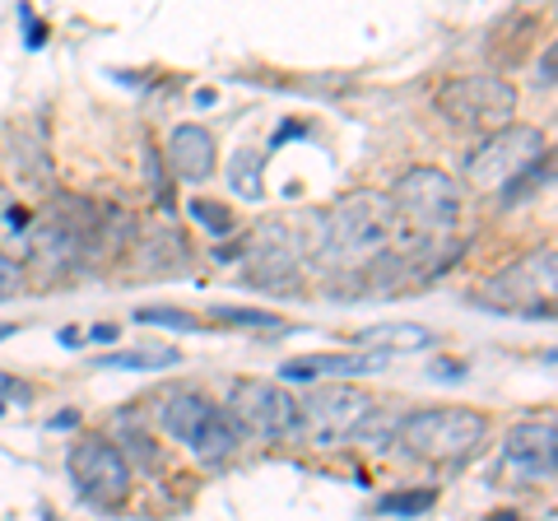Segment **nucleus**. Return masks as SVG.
Segmentation results:
<instances>
[{
    "instance_id": "10",
    "label": "nucleus",
    "mask_w": 558,
    "mask_h": 521,
    "mask_svg": "<svg viewBox=\"0 0 558 521\" xmlns=\"http://www.w3.org/2000/svg\"><path fill=\"white\" fill-rule=\"evenodd\" d=\"M242 280L256 289H299L303 266H299V247H293L289 229L279 223H260L247 242V266H242Z\"/></svg>"
},
{
    "instance_id": "23",
    "label": "nucleus",
    "mask_w": 558,
    "mask_h": 521,
    "mask_svg": "<svg viewBox=\"0 0 558 521\" xmlns=\"http://www.w3.org/2000/svg\"><path fill=\"white\" fill-rule=\"evenodd\" d=\"M135 322H145V326H178V331H196V317L191 312H182V307H140L135 312Z\"/></svg>"
},
{
    "instance_id": "19",
    "label": "nucleus",
    "mask_w": 558,
    "mask_h": 521,
    "mask_svg": "<svg viewBox=\"0 0 558 521\" xmlns=\"http://www.w3.org/2000/svg\"><path fill=\"white\" fill-rule=\"evenodd\" d=\"M191 219H196L209 238H233V233H238V215H233L223 201L196 196V201H191Z\"/></svg>"
},
{
    "instance_id": "25",
    "label": "nucleus",
    "mask_w": 558,
    "mask_h": 521,
    "mask_svg": "<svg viewBox=\"0 0 558 521\" xmlns=\"http://www.w3.org/2000/svg\"><path fill=\"white\" fill-rule=\"evenodd\" d=\"M0 396H20V401H24V396H28V387H24V381H14V377H5V373H0Z\"/></svg>"
},
{
    "instance_id": "28",
    "label": "nucleus",
    "mask_w": 558,
    "mask_h": 521,
    "mask_svg": "<svg viewBox=\"0 0 558 521\" xmlns=\"http://www.w3.org/2000/svg\"><path fill=\"white\" fill-rule=\"evenodd\" d=\"M539 80L554 84V47H545V61H539Z\"/></svg>"
},
{
    "instance_id": "16",
    "label": "nucleus",
    "mask_w": 558,
    "mask_h": 521,
    "mask_svg": "<svg viewBox=\"0 0 558 521\" xmlns=\"http://www.w3.org/2000/svg\"><path fill=\"white\" fill-rule=\"evenodd\" d=\"M242 443V428L233 424V414L229 410H215L209 420L196 428V438H191V451L205 461V465H223L238 451Z\"/></svg>"
},
{
    "instance_id": "7",
    "label": "nucleus",
    "mask_w": 558,
    "mask_h": 521,
    "mask_svg": "<svg viewBox=\"0 0 558 521\" xmlns=\"http://www.w3.org/2000/svg\"><path fill=\"white\" fill-rule=\"evenodd\" d=\"M554 252H531L498 270L494 280L480 289V303L494 312H512V317H549L554 312Z\"/></svg>"
},
{
    "instance_id": "3",
    "label": "nucleus",
    "mask_w": 558,
    "mask_h": 521,
    "mask_svg": "<svg viewBox=\"0 0 558 521\" xmlns=\"http://www.w3.org/2000/svg\"><path fill=\"white\" fill-rule=\"evenodd\" d=\"M549 159V141L539 126L508 121V126L488 131V141L465 159V182L475 191H508L512 182L531 178L535 163Z\"/></svg>"
},
{
    "instance_id": "14",
    "label": "nucleus",
    "mask_w": 558,
    "mask_h": 521,
    "mask_svg": "<svg viewBox=\"0 0 558 521\" xmlns=\"http://www.w3.org/2000/svg\"><path fill=\"white\" fill-rule=\"evenodd\" d=\"M381 363V354H303V359H289L279 377L289 381H317V377H359V373H373Z\"/></svg>"
},
{
    "instance_id": "1",
    "label": "nucleus",
    "mask_w": 558,
    "mask_h": 521,
    "mask_svg": "<svg viewBox=\"0 0 558 521\" xmlns=\"http://www.w3.org/2000/svg\"><path fill=\"white\" fill-rule=\"evenodd\" d=\"M400 233L396 205L387 191H349V196L326 215V256L336 266H373L391 252Z\"/></svg>"
},
{
    "instance_id": "26",
    "label": "nucleus",
    "mask_w": 558,
    "mask_h": 521,
    "mask_svg": "<svg viewBox=\"0 0 558 521\" xmlns=\"http://www.w3.org/2000/svg\"><path fill=\"white\" fill-rule=\"evenodd\" d=\"M433 373H438V377H447V381H461V377H465V368H461V363H438V368H433Z\"/></svg>"
},
{
    "instance_id": "12",
    "label": "nucleus",
    "mask_w": 558,
    "mask_h": 521,
    "mask_svg": "<svg viewBox=\"0 0 558 521\" xmlns=\"http://www.w3.org/2000/svg\"><path fill=\"white\" fill-rule=\"evenodd\" d=\"M215 163H219V149H215V135L196 121H186L168 135V168L178 172L182 182H209L215 178Z\"/></svg>"
},
{
    "instance_id": "6",
    "label": "nucleus",
    "mask_w": 558,
    "mask_h": 521,
    "mask_svg": "<svg viewBox=\"0 0 558 521\" xmlns=\"http://www.w3.org/2000/svg\"><path fill=\"white\" fill-rule=\"evenodd\" d=\"M377 414L373 396L359 387H317L299 401V414H293V433H303V443L312 447H340L354 433L368 428V420Z\"/></svg>"
},
{
    "instance_id": "4",
    "label": "nucleus",
    "mask_w": 558,
    "mask_h": 521,
    "mask_svg": "<svg viewBox=\"0 0 558 521\" xmlns=\"http://www.w3.org/2000/svg\"><path fill=\"white\" fill-rule=\"evenodd\" d=\"M391 205H396L400 229L414 238H428V242L457 233V223H461V186L442 168H410L396 182Z\"/></svg>"
},
{
    "instance_id": "20",
    "label": "nucleus",
    "mask_w": 558,
    "mask_h": 521,
    "mask_svg": "<svg viewBox=\"0 0 558 521\" xmlns=\"http://www.w3.org/2000/svg\"><path fill=\"white\" fill-rule=\"evenodd\" d=\"M233 191L238 196H247V201H260V154H252V149H242L238 159H233Z\"/></svg>"
},
{
    "instance_id": "27",
    "label": "nucleus",
    "mask_w": 558,
    "mask_h": 521,
    "mask_svg": "<svg viewBox=\"0 0 558 521\" xmlns=\"http://www.w3.org/2000/svg\"><path fill=\"white\" fill-rule=\"evenodd\" d=\"M84 340H102V344H112V340H117V326H94V331L84 336Z\"/></svg>"
},
{
    "instance_id": "18",
    "label": "nucleus",
    "mask_w": 558,
    "mask_h": 521,
    "mask_svg": "<svg viewBox=\"0 0 558 521\" xmlns=\"http://www.w3.org/2000/svg\"><path fill=\"white\" fill-rule=\"evenodd\" d=\"M172 363H178V350H121V354L94 359V368H131V373H145V368H172Z\"/></svg>"
},
{
    "instance_id": "9",
    "label": "nucleus",
    "mask_w": 558,
    "mask_h": 521,
    "mask_svg": "<svg viewBox=\"0 0 558 521\" xmlns=\"http://www.w3.org/2000/svg\"><path fill=\"white\" fill-rule=\"evenodd\" d=\"M229 414L233 424L242 433H252V438H284V433H293V414H299V401L275 387V381H260V377H247L233 387V401H229Z\"/></svg>"
},
{
    "instance_id": "13",
    "label": "nucleus",
    "mask_w": 558,
    "mask_h": 521,
    "mask_svg": "<svg viewBox=\"0 0 558 521\" xmlns=\"http://www.w3.org/2000/svg\"><path fill=\"white\" fill-rule=\"evenodd\" d=\"M28 256L38 270H65L75 266L80 256V229L70 219H43V223H28Z\"/></svg>"
},
{
    "instance_id": "11",
    "label": "nucleus",
    "mask_w": 558,
    "mask_h": 521,
    "mask_svg": "<svg viewBox=\"0 0 558 521\" xmlns=\"http://www.w3.org/2000/svg\"><path fill=\"white\" fill-rule=\"evenodd\" d=\"M502 465L517 484H545L558 471V428L554 420L517 424L502 443Z\"/></svg>"
},
{
    "instance_id": "5",
    "label": "nucleus",
    "mask_w": 558,
    "mask_h": 521,
    "mask_svg": "<svg viewBox=\"0 0 558 521\" xmlns=\"http://www.w3.org/2000/svg\"><path fill=\"white\" fill-rule=\"evenodd\" d=\"M433 102L461 131H498L517 117V84L508 75H457Z\"/></svg>"
},
{
    "instance_id": "2",
    "label": "nucleus",
    "mask_w": 558,
    "mask_h": 521,
    "mask_svg": "<svg viewBox=\"0 0 558 521\" xmlns=\"http://www.w3.org/2000/svg\"><path fill=\"white\" fill-rule=\"evenodd\" d=\"M484 438H488V420L465 405L414 410L396 428V443L405 447L414 461H428V465H461L484 447Z\"/></svg>"
},
{
    "instance_id": "24",
    "label": "nucleus",
    "mask_w": 558,
    "mask_h": 521,
    "mask_svg": "<svg viewBox=\"0 0 558 521\" xmlns=\"http://www.w3.org/2000/svg\"><path fill=\"white\" fill-rule=\"evenodd\" d=\"M20 289H24V270L14 266V260H10L5 252H0V303L14 299V293H20Z\"/></svg>"
},
{
    "instance_id": "17",
    "label": "nucleus",
    "mask_w": 558,
    "mask_h": 521,
    "mask_svg": "<svg viewBox=\"0 0 558 521\" xmlns=\"http://www.w3.org/2000/svg\"><path fill=\"white\" fill-rule=\"evenodd\" d=\"M163 428H168V438H178V443H191L196 438V428L215 414V405L205 401L201 391H168L163 396Z\"/></svg>"
},
{
    "instance_id": "8",
    "label": "nucleus",
    "mask_w": 558,
    "mask_h": 521,
    "mask_svg": "<svg viewBox=\"0 0 558 521\" xmlns=\"http://www.w3.org/2000/svg\"><path fill=\"white\" fill-rule=\"evenodd\" d=\"M65 471H70V480H75L80 498L94 502V508H102V512H112L131 498V465L112 443H102V438H84V443L70 447Z\"/></svg>"
},
{
    "instance_id": "15",
    "label": "nucleus",
    "mask_w": 558,
    "mask_h": 521,
    "mask_svg": "<svg viewBox=\"0 0 558 521\" xmlns=\"http://www.w3.org/2000/svg\"><path fill=\"white\" fill-rule=\"evenodd\" d=\"M438 336L418 322H391V326H373V331L359 336V350L363 354H418V350H433Z\"/></svg>"
},
{
    "instance_id": "22",
    "label": "nucleus",
    "mask_w": 558,
    "mask_h": 521,
    "mask_svg": "<svg viewBox=\"0 0 558 521\" xmlns=\"http://www.w3.org/2000/svg\"><path fill=\"white\" fill-rule=\"evenodd\" d=\"M215 322H229V326H266V331H284V317H279V312H260V307H215Z\"/></svg>"
},
{
    "instance_id": "29",
    "label": "nucleus",
    "mask_w": 558,
    "mask_h": 521,
    "mask_svg": "<svg viewBox=\"0 0 558 521\" xmlns=\"http://www.w3.org/2000/svg\"><path fill=\"white\" fill-rule=\"evenodd\" d=\"M14 331H20V326H10V322H0V340H10Z\"/></svg>"
},
{
    "instance_id": "21",
    "label": "nucleus",
    "mask_w": 558,
    "mask_h": 521,
    "mask_svg": "<svg viewBox=\"0 0 558 521\" xmlns=\"http://www.w3.org/2000/svg\"><path fill=\"white\" fill-rule=\"evenodd\" d=\"M428 508H433V489H405V494H387L377 502V512H387V517H418Z\"/></svg>"
}]
</instances>
